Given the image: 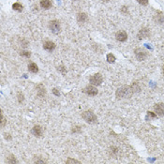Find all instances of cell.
Masks as SVG:
<instances>
[{
	"mask_svg": "<svg viewBox=\"0 0 164 164\" xmlns=\"http://www.w3.org/2000/svg\"><path fill=\"white\" fill-rule=\"evenodd\" d=\"M133 94L134 93L132 91V88L130 85H122V86L119 87L115 92L116 98L119 100L130 99Z\"/></svg>",
	"mask_w": 164,
	"mask_h": 164,
	"instance_id": "6da1fadb",
	"label": "cell"
},
{
	"mask_svg": "<svg viewBox=\"0 0 164 164\" xmlns=\"http://www.w3.org/2000/svg\"><path fill=\"white\" fill-rule=\"evenodd\" d=\"M82 117H83V119L86 123H89V124H95L98 122V118H97L96 115L92 111H85L84 113L82 114Z\"/></svg>",
	"mask_w": 164,
	"mask_h": 164,
	"instance_id": "7a4b0ae2",
	"label": "cell"
},
{
	"mask_svg": "<svg viewBox=\"0 0 164 164\" xmlns=\"http://www.w3.org/2000/svg\"><path fill=\"white\" fill-rule=\"evenodd\" d=\"M134 55H135V57L138 61H144L146 59L148 54H147V52L143 49V48H137L134 50Z\"/></svg>",
	"mask_w": 164,
	"mask_h": 164,
	"instance_id": "3957f363",
	"label": "cell"
},
{
	"mask_svg": "<svg viewBox=\"0 0 164 164\" xmlns=\"http://www.w3.org/2000/svg\"><path fill=\"white\" fill-rule=\"evenodd\" d=\"M49 28H50V30L53 32L54 34H58L59 32L61 31L60 23H59V22L56 21V20H53V21L50 22V23H49Z\"/></svg>",
	"mask_w": 164,
	"mask_h": 164,
	"instance_id": "277c9868",
	"label": "cell"
},
{
	"mask_svg": "<svg viewBox=\"0 0 164 164\" xmlns=\"http://www.w3.org/2000/svg\"><path fill=\"white\" fill-rule=\"evenodd\" d=\"M89 82H90V84L92 85H97V86H99L102 84V82H103V78L101 76V74L100 73H96L94 74V75H92L90 77V79H89Z\"/></svg>",
	"mask_w": 164,
	"mask_h": 164,
	"instance_id": "5b68a950",
	"label": "cell"
},
{
	"mask_svg": "<svg viewBox=\"0 0 164 164\" xmlns=\"http://www.w3.org/2000/svg\"><path fill=\"white\" fill-rule=\"evenodd\" d=\"M150 36V29L149 28H146V27H143L140 29V31L138 32V39L139 40H144V39H146L148 37Z\"/></svg>",
	"mask_w": 164,
	"mask_h": 164,
	"instance_id": "8992f818",
	"label": "cell"
},
{
	"mask_svg": "<svg viewBox=\"0 0 164 164\" xmlns=\"http://www.w3.org/2000/svg\"><path fill=\"white\" fill-rule=\"evenodd\" d=\"M154 111L159 116H164V103H157L154 106Z\"/></svg>",
	"mask_w": 164,
	"mask_h": 164,
	"instance_id": "52a82bcc",
	"label": "cell"
},
{
	"mask_svg": "<svg viewBox=\"0 0 164 164\" xmlns=\"http://www.w3.org/2000/svg\"><path fill=\"white\" fill-rule=\"evenodd\" d=\"M115 39L117 41H120V42H125L127 40H128V34H127L126 31L121 30V31H118L115 34Z\"/></svg>",
	"mask_w": 164,
	"mask_h": 164,
	"instance_id": "ba28073f",
	"label": "cell"
},
{
	"mask_svg": "<svg viewBox=\"0 0 164 164\" xmlns=\"http://www.w3.org/2000/svg\"><path fill=\"white\" fill-rule=\"evenodd\" d=\"M84 92L85 94H87L88 96H96V95H98V93H99L98 89H97L94 85H88V86H86L84 89Z\"/></svg>",
	"mask_w": 164,
	"mask_h": 164,
	"instance_id": "9c48e42d",
	"label": "cell"
},
{
	"mask_svg": "<svg viewBox=\"0 0 164 164\" xmlns=\"http://www.w3.org/2000/svg\"><path fill=\"white\" fill-rule=\"evenodd\" d=\"M31 132H32V134H33L34 136H36V137H40V136H42L43 130H42V128H41L40 126L36 125V126L33 127Z\"/></svg>",
	"mask_w": 164,
	"mask_h": 164,
	"instance_id": "30bf717a",
	"label": "cell"
},
{
	"mask_svg": "<svg viewBox=\"0 0 164 164\" xmlns=\"http://www.w3.org/2000/svg\"><path fill=\"white\" fill-rule=\"evenodd\" d=\"M55 47H56L55 43L53 42V41L48 40V41H45V42L43 43V49L48 51V52H53L55 49Z\"/></svg>",
	"mask_w": 164,
	"mask_h": 164,
	"instance_id": "8fae6325",
	"label": "cell"
},
{
	"mask_svg": "<svg viewBox=\"0 0 164 164\" xmlns=\"http://www.w3.org/2000/svg\"><path fill=\"white\" fill-rule=\"evenodd\" d=\"M87 20H88V16H87L86 13H85V12H80V13H78V15H77V21L79 22V23L84 24V23H85Z\"/></svg>",
	"mask_w": 164,
	"mask_h": 164,
	"instance_id": "7c38bea8",
	"label": "cell"
},
{
	"mask_svg": "<svg viewBox=\"0 0 164 164\" xmlns=\"http://www.w3.org/2000/svg\"><path fill=\"white\" fill-rule=\"evenodd\" d=\"M46 94V91H45V87H44L42 85H39L37 86V95L40 98H43L44 96Z\"/></svg>",
	"mask_w": 164,
	"mask_h": 164,
	"instance_id": "4fadbf2b",
	"label": "cell"
},
{
	"mask_svg": "<svg viewBox=\"0 0 164 164\" xmlns=\"http://www.w3.org/2000/svg\"><path fill=\"white\" fill-rule=\"evenodd\" d=\"M40 5V7L42 9L49 10V9H51V7H52V1L51 0H41Z\"/></svg>",
	"mask_w": 164,
	"mask_h": 164,
	"instance_id": "5bb4252c",
	"label": "cell"
},
{
	"mask_svg": "<svg viewBox=\"0 0 164 164\" xmlns=\"http://www.w3.org/2000/svg\"><path fill=\"white\" fill-rule=\"evenodd\" d=\"M28 70L30 71V72H32V73H37L39 71V67L37 66V64L36 63H30L28 65Z\"/></svg>",
	"mask_w": 164,
	"mask_h": 164,
	"instance_id": "9a60e30c",
	"label": "cell"
},
{
	"mask_svg": "<svg viewBox=\"0 0 164 164\" xmlns=\"http://www.w3.org/2000/svg\"><path fill=\"white\" fill-rule=\"evenodd\" d=\"M156 118H157L156 113H153V112H150V111H148L146 113V115H145L146 121H150V120H153V119H156Z\"/></svg>",
	"mask_w": 164,
	"mask_h": 164,
	"instance_id": "2e32d148",
	"label": "cell"
},
{
	"mask_svg": "<svg viewBox=\"0 0 164 164\" xmlns=\"http://www.w3.org/2000/svg\"><path fill=\"white\" fill-rule=\"evenodd\" d=\"M130 86L132 88V91H133L134 94H135V93H139L141 91V86H140V85L137 83V82H134V83H132V85Z\"/></svg>",
	"mask_w": 164,
	"mask_h": 164,
	"instance_id": "e0dca14e",
	"label": "cell"
},
{
	"mask_svg": "<svg viewBox=\"0 0 164 164\" xmlns=\"http://www.w3.org/2000/svg\"><path fill=\"white\" fill-rule=\"evenodd\" d=\"M155 21L157 22L156 24H159V25H164V16L163 15H156L154 17Z\"/></svg>",
	"mask_w": 164,
	"mask_h": 164,
	"instance_id": "ac0fdd59",
	"label": "cell"
},
{
	"mask_svg": "<svg viewBox=\"0 0 164 164\" xmlns=\"http://www.w3.org/2000/svg\"><path fill=\"white\" fill-rule=\"evenodd\" d=\"M12 9L14 10H16V11H22V10H24V7H23V5H22V4L16 2V3H14L12 5Z\"/></svg>",
	"mask_w": 164,
	"mask_h": 164,
	"instance_id": "d6986e66",
	"label": "cell"
},
{
	"mask_svg": "<svg viewBox=\"0 0 164 164\" xmlns=\"http://www.w3.org/2000/svg\"><path fill=\"white\" fill-rule=\"evenodd\" d=\"M115 60H116V58H115V56L113 54H108L107 55V61L109 63H111V64L112 63H115Z\"/></svg>",
	"mask_w": 164,
	"mask_h": 164,
	"instance_id": "ffe728a7",
	"label": "cell"
},
{
	"mask_svg": "<svg viewBox=\"0 0 164 164\" xmlns=\"http://www.w3.org/2000/svg\"><path fill=\"white\" fill-rule=\"evenodd\" d=\"M21 55L29 58V57H30V55H31V53H30V52H28V51H22L21 52Z\"/></svg>",
	"mask_w": 164,
	"mask_h": 164,
	"instance_id": "44dd1931",
	"label": "cell"
},
{
	"mask_svg": "<svg viewBox=\"0 0 164 164\" xmlns=\"http://www.w3.org/2000/svg\"><path fill=\"white\" fill-rule=\"evenodd\" d=\"M148 1L149 0H137V2L142 6H146L148 4Z\"/></svg>",
	"mask_w": 164,
	"mask_h": 164,
	"instance_id": "7402d4cb",
	"label": "cell"
},
{
	"mask_svg": "<svg viewBox=\"0 0 164 164\" xmlns=\"http://www.w3.org/2000/svg\"><path fill=\"white\" fill-rule=\"evenodd\" d=\"M5 124H6V119L3 115V112L1 111V128H4Z\"/></svg>",
	"mask_w": 164,
	"mask_h": 164,
	"instance_id": "603a6c76",
	"label": "cell"
},
{
	"mask_svg": "<svg viewBox=\"0 0 164 164\" xmlns=\"http://www.w3.org/2000/svg\"><path fill=\"white\" fill-rule=\"evenodd\" d=\"M18 100H19V102H20V103H22V102L24 101V95L22 94L21 92H19V93H18Z\"/></svg>",
	"mask_w": 164,
	"mask_h": 164,
	"instance_id": "cb8c5ba5",
	"label": "cell"
},
{
	"mask_svg": "<svg viewBox=\"0 0 164 164\" xmlns=\"http://www.w3.org/2000/svg\"><path fill=\"white\" fill-rule=\"evenodd\" d=\"M57 70L58 71H60V72H62L63 74H65L66 73V69L64 68L63 66H60V67H57Z\"/></svg>",
	"mask_w": 164,
	"mask_h": 164,
	"instance_id": "d4e9b609",
	"label": "cell"
},
{
	"mask_svg": "<svg viewBox=\"0 0 164 164\" xmlns=\"http://www.w3.org/2000/svg\"><path fill=\"white\" fill-rule=\"evenodd\" d=\"M121 12H123V13H125V14L128 13V12H129V9H128V7L123 6L122 8H121Z\"/></svg>",
	"mask_w": 164,
	"mask_h": 164,
	"instance_id": "484cf974",
	"label": "cell"
},
{
	"mask_svg": "<svg viewBox=\"0 0 164 164\" xmlns=\"http://www.w3.org/2000/svg\"><path fill=\"white\" fill-rule=\"evenodd\" d=\"M81 131V129H80V127L78 126H75V127H73L72 128V132H80Z\"/></svg>",
	"mask_w": 164,
	"mask_h": 164,
	"instance_id": "4316f807",
	"label": "cell"
},
{
	"mask_svg": "<svg viewBox=\"0 0 164 164\" xmlns=\"http://www.w3.org/2000/svg\"><path fill=\"white\" fill-rule=\"evenodd\" d=\"M67 163H68V164H70V163H80V161L75 160H71V159H70V160H67Z\"/></svg>",
	"mask_w": 164,
	"mask_h": 164,
	"instance_id": "83f0119b",
	"label": "cell"
},
{
	"mask_svg": "<svg viewBox=\"0 0 164 164\" xmlns=\"http://www.w3.org/2000/svg\"><path fill=\"white\" fill-rule=\"evenodd\" d=\"M53 93L55 95V96H57V97H59V96H60V92H59L58 90H57V89L56 88H54L53 89Z\"/></svg>",
	"mask_w": 164,
	"mask_h": 164,
	"instance_id": "f1b7e54d",
	"label": "cell"
},
{
	"mask_svg": "<svg viewBox=\"0 0 164 164\" xmlns=\"http://www.w3.org/2000/svg\"><path fill=\"white\" fill-rule=\"evenodd\" d=\"M4 135H5V138H6V139H8V140H10V139H11V137H10V136H9L10 134H7V133H5Z\"/></svg>",
	"mask_w": 164,
	"mask_h": 164,
	"instance_id": "f546056e",
	"label": "cell"
},
{
	"mask_svg": "<svg viewBox=\"0 0 164 164\" xmlns=\"http://www.w3.org/2000/svg\"><path fill=\"white\" fill-rule=\"evenodd\" d=\"M162 72H163V75H164V65H163V67H162Z\"/></svg>",
	"mask_w": 164,
	"mask_h": 164,
	"instance_id": "4dcf8cb0",
	"label": "cell"
},
{
	"mask_svg": "<svg viewBox=\"0 0 164 164\" xmlns=\"http://www.w3.org/2000/svg\"><path fill=\"white\" fill-rule=\"evenodd\" d=\"M73 1H78V0H73Z\"/></svg>",
	"mask_w": 164,
	"mask_h": 164,
	"instance_id": "1f68e13d",
	"label": "cell"
},
{
	"mask_svg": "<svg viewBox=\"0 0 164 164\" xmlns=\"http://www.w3.org/2000/svg\"><path fill=\"white\" fill-rule=\"evenodd\" d=\"M104 1H109V0H104Z\"/></svg>",
	"mask_w": 164,
	"mask_h": 164,
	"instance_id": "d6a6232c",
	"label": "cell"
}]
</instances>
